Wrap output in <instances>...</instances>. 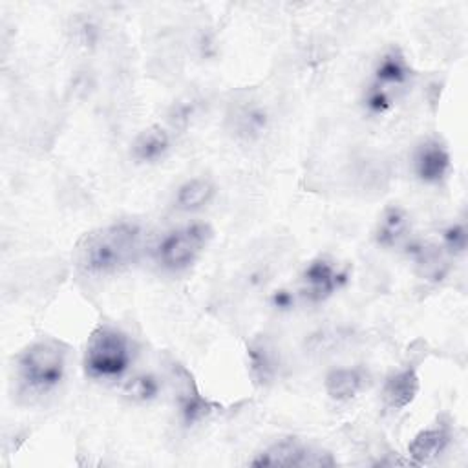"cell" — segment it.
Segmentation results:
<instances>
[{
    "mask_svg": "<svg viewBox=\"0 0 468 468\" xmlns=\"http://www.w3.org/2000/svg\"><path fill=\"white\" fill-rule=\"evenodd\" d=\"M143 230L137 223L119 221L99 227L80 238L73 260L88 276H106L132 265L141 249Z\"/></svg>",
    "mask_w": 468,
    "mask_h": 468,
    "instance_id": "obj_1",
    "label": "cell"
},
{
    "mask_svg": "<svg viewBox=\"0 0 468 468\" xmlns=\"http://www.w3.org/2000/svg\"><path fill=\"white\" fill-rule=\"evenodd\" d=\"M135 347L130 336L110 324L91 331L84 347V373L95 380H117L133 362Z\"/></svg>",
    "mask_w": 468,
    "mask_h": 468,
    "instance_id": "obj_2",
    "label": "cell"
},
{
    "mask_svg": "<svg viewBox=\"0 0 468 468\" xmlns=\"http://www.w3.org/2000/svg\"><path fill=\"white\" fill-rule=\"evenodd\" d=\"M66 373V351L55 340H37L16 356V377L22 388L33 395L55 389Z\"/></svg>",
    "mask_w": 468,
    "mask_h": 468,
    "instance_id": "obj_3",
    "label": "cell"
},
{
    "mask_svg": "<svg viewBox=\"0 0 468 468\" xmlns=\"http://www.w3.org/2000/svg\"><path fill=\"white\" fill-rule=\"evenodd\" d=\"M214 236V230L205 221H192L172 229L155 245V261L170 272L188 269L207 249Z\"/></svg>",
    "mask_w": 468,
    "mask_h": 468,
    "instance_id": "obj_4",
    "label": "cell"
},
{
    "mask_svg": "<svg viewBox=\"0 0 468 468\" xmlns=\"http://www.w3.org/2000/svg\"><path fill=\"white\" fill-rule=\"evenodd\" d=\"M252 466H333L335 461L329 453L313 450L300 442L298 439H282L263 452H260L252 461Z\"/></svg>",
    "mask_w": 468,
    "mask_h": 468,
    "instance_id": "obj_5",
    "label": "cell"
},
{
    "mask_svg": "<svg viewBox=\"0 0 468 468\" xmlns=\"http://www.w3.org/2000/svg\"><path fill=\"white\" fill-rule=\"evenodd\" d=\"M346 280L347 274L340 271L331 260L322 256L314 258L302 272V296L311 303L324 302L335 291H338Z\"/></svg>",
    "mask_w": 468,
    "mask_h": 468,
    "instance_id": "obj_6",
    "label": "cell"
},
{
    "mask_svg": "<svg viewBox=\"0 0 468 468\" xmlns=\"http://www.w3.org/2000/svg\"><path fill=\"white\" fill-rule=\"evenodd\" d=\"M452 168L448 148L435 137L424 139L413 152L415 176L428 185L441 183Z\"/></svg>",
    "mask_w": 468,
    "mask_h": 468,
    "instance_id": "obj_7",
    "label": "cell"
},
{
    "mask_svg": "<svg viewBox=\"0 0 468 468\" xmlns=\"http://www.w3.org/2000/svg\"><path fill=\"white\" fill-rule=\"evenodd\" d=\"M411 75H413V69L406 55L402 53V49L397 46H391L377 60L371 82L386 88L388 91L399 97V93L408 86Z\"/></svg>",
    "mask_w": 468,
    "mask_h": 468,
    "instance_id": "obj_8",
    "label": "cell"
},
{
    "mask_svg": "<svg viewBox=\"0 0 468 468\" xmlns=\"http://www.w3.org/2000/svg\"><path fill=\"white\" fill-rule=\"evenodd\" d=\"M452 433L446 424H435L420 430L408 444V453L415 464H428L437 459L450 444Z\"/></svg>",
    "mask_w": 468,
    "mask_h": 468,
    "instance_id": "obj_9",
    "label": "cell"
},
{
    "mask_svg": "<svg viewBox=\"0 0 468 468\" xmlns=\"http://www.w3.org/2000/svg\"><path fill=\"white\" fill-rule=\"evenodd\" d=\"M420 380L415 367H404L388 375L382 386L384 404L391 410H402L411 404L419 393Z\"/></svg>",
    "mask_w": 468,
    "mask_h": 468,
    "instance_id": "obj_10",
    "label": "cell"
},
{
    "mask_svg": "<svg viewBox=\"0 0 468 468\" xmlns=\"http://www.w3.org/2000/svg\"><path fill=\"white\" fill-rule=\"evenodd\" d=\"M410 216L399 205H389L382 210L377 227H375V241L384 249H393L408 239L410 236Z\"/></svg>",
    "mask_w": 468,
    "mask_h": 468,
    "instance_id": "obj_11",
    "label": "cell"
},
{
    "mask_svg": "<svg viewBox=\"0 0 468 468\" xmlns=\"http://www.w3.org/2000/svg\"><path fill=\"white\" fill-rule=\"evenodd\" d=\"M229 119L234 133L245 141L258 139L267 130L269 124L267 110L250 101L238 104Z\"/></svg>",
    "mask_w": 468,
    "mask_h": 468,
    "instance_id": "obj_12",
    "label": "cell"
},
{
    "mask_svg": "<svg viewBox=\"0 0 468 468\" xmlns=\"http://www.w3.org/2000/svg\"><path fill=\"white\" fill-rule=\"evenodd\" d=\"M170 150V135L159 124H152L137 133L132 143V157L137 163H155Z\"/></svg>",
    "mask_w": 468,
    "mask_h": 468,
    "instance_id": "obj_13",
    "label": "cell"
},
{
    "mask_svg": "<svg viewBox=\"0 0 468 468\" xmlns=\"http://www.w3.org/2000/svg\"><path fill=\"white\" fill-rule=\"evenodd\" d=\"M325 391L333 400L346 402L355 399L366 386L362 367H335L325 375Z\"/></svg>",
    "mask_w": 468,
    "mask_h": 468,
    "instance_id": "obj_14",
    "label": "cell"
},
{
    "mask_svg": "<svg viewBox=\"0 0 468 468\" xmlns=\"http://www.w3.org/2000/svg\"><path fill=\"white\" fill-rule=\"evenodd\" d=\"M216 196V185L207 177H192L185 181L174 196V207L183 212H194L207 207Z\"/></svg>",
    "mask_w": 468,
    "mask_h": 468,
    "instance_id": "obj_15",
    "label": "cell"
},
{
    "mask_svg": "<svg viewBox=\"0 0 468 468\" xmlns=\"http://www.w3.org/2000/svg\"><path fill=\"white\" fill-rule=\"evenodd\" d=\"M249 362L252 377L260 384L271 382L280 369V355L276 347L265 338H258L249 346Z\"/></svg>",
    "mask_w": 468,
    "mask_h": 468,
    "instance_id": "obj_16",
    "label": "cell"
},
{
    "mask_svg": "<svg viewBox=\"0 0 468 468\" xmlns=\"http://www.w3.org/2000/svg\"><path fill=\"white\" fill-rule=\"evenodd\" d=\"M177 402H179L183 420L186 424H194V422L201 420L203 417H207L212 411V404L197 393V389L190 382L188 375H186V380H183V386L179 388Z\"/></svg>",
    "mask_w": 468,
    "mask_h": 468,
    "instance_id": "obj_17",
    "label": "cell"
},
{
    "mask_svg": "<svg viewBox=\"0 0 468 468\" xmlns=\"http://www.w3.org/2000/svg\"><path fill=\"white\" fill-rule=\"evenodd\" d=\"M161 393V382L154 373H137L122 386V395L132 402H150Z\"/></svg>",
    "mask_w": 468,
    "mask_h": 468,
    "instance_id": "obj_18",
    "label": "cell"
},
{
    "mask_svg": "<svg viewBox=\"0 0 468 468\" xmlns=\"http://www.w3.org/2000/svg\"><path fill=\"white\" fill-rule=\"evenodd\" d=\"M441 245L442 249L452 254V256H459L466 250L468 245V234H466V227L463 223H452L448 225L442 232H441Z\"/></svg>",
    "mask_w": 468,
    "mask_h": 468,
    "instance_id": "obj_19",
    "label": "cell"
},
{
    "mask_svg": "<svg viewBox=\"0 0 468 468\" xmlns=\"http://www.w3.org/2000/svg\"><path fill=\"white\" fill-rule=\"evenodd\" d=\"M271 305L278 311H291L294 307V294L289 289H278L271 294Z\"/></svg>",
    "mask_w": 468,
    "mask_h": 468,
    "instance_id": "obj_20",
    "label": "cell"
}]
</instances>
